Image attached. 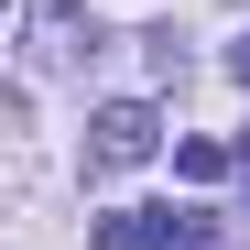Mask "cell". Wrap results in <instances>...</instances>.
Here are the masks:
<instances>
[{
  "mask_svg": "<svg viewBox=\"0 0 250 250\" xmlns=\"http://www.w3.org/2000/svg\"><path fill=\"white\" fill-rule=\"evenodd\" d=\"M152 142H163L152 98H109V109H87V174H131V163H152Z\"/></svg>",
  "mask_w": 250,
  "mask_h": 250,
  "instance_id": "1",
  "label": "cell"
},
{
  "mask_svg": "<svg viewBox=\"0 0 250 250\" xmlns=\"http://www.w3.org/2000/svg\"><path fill=\"white\" fill-rule=\"evenodd\" d=\"M87 250H174V207H120L87 229Z\"/></svg>",
  "mask_w": 250,
  "mask_h": 250,
  "instance_id": "2",
  "label": "cell"
},
{
  "mask_svg": "<svg viewBox=\"0 0 250 250\" xmlns=\"http://www.w3.org/2000/svg\"><path fill=\"white\" fill-rule=\"evenodd\" d=\"M229 76H239V87H250V44H239V55H229Z\"/></svg>",
  "mask_w": 250,
  "mask_h": 250,
  "instance_id": "3",
  "label": "cell"
}]
</instances>
